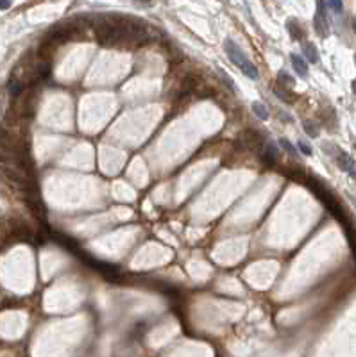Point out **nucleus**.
<instances>
[{"mask_svg": "<svg viewBox=\"0 0 356 357\" xmlns=\"http://www.w3.org/2000/svg\"><path fill=\"white\" fill-rule=\"evenodd\" d=\"M315 33L320 38H326L329 34V23H328V2H317V11H315Z\"/></svg>", "mask_w": 356, "mask_h": 357, "instance_id": "obj_2", "label": "nucleus"}, {"mask_svg": "<svg viewBox=\"0 0 356 357\" xmlns=\"http://www.w3.org/2000/svg\"><path fill=\"white\" fill-rule=\"evenodd\" d=\"M290 61H292V66H294V70L297 71V75H301V77H308V63L303 55L292 54L290 55Z\"/></svg>", "mask_w": 356, "mask_h": 357, "instance_id": "obj_4", "label": "nucleus"}, {"mask_svg": "<svg viewBox=\"0 0 356 357\" xmlns=\"http://www.w3.org/2000/svg\"><path fill=\"white\" fill-rule=\"evenodd\" d=\"M224 50H226V54H228L229 61L236 65L240 70L244 71L245 75L249 79H258V68L256 65L252 63V61L244 54V50L240 49L238 45L234 43L233 39H226V43H224Z\"/></svg>", "mask_w": 356, "mask_h": 357, "instance_id": "obj_1", "label": "nucleus"}, {"mask_svg": "<svg viewBox=\"0 0 356 357\" xmlns=\"http://www.w3.org/2000/svg\"><path fill=\"white\" fill-rule=\"evenodd\" d=\"M218 73H220V77H222V81H224V83H226V86H228V88H231V89H234L233 81H231V79H229L228 75H226V73H224V71L220 70V68H218Z\"/></svg>", "mask_w": 356, "mask_h": 357, "instance_id": "obj_15", "label": "nucleus"}, {"mask_svg": "<svg viewBox=\"0 0 356 357\" xmlns=\"http://www.w3.org/2000/svg\"><path fill=\"white\" fill-rule=\"evenodd\" d=\"M7 91H9V95H11L13 99H18L23 91V84L20 83L18 79L11 77L9 79V83H7Z\"/></svg>", "mask_w": 356, "mask_h": 357, "instance_id": "obj_7", "label": "nucleus"}, {"mask_svg": "<svg viewBox=\"0 0 356 357\" xmlns=\"http://www.w3.org/2000/svg\"><path fill=\"white\" fill-rule=\"evenodd\" d=\"M353 29H355V33H356V18L353 20Z\"/></svg>", "mask_w": 356, "mask_h": 357, "instance_id": "obj_18", "label": "nucleus"}, {"mask_svg": "<svg viewBox=\"0 0 356 357\" xmlns=\"http://www.w3.org/2000/svg\"><path fill=\"white\" fill-rule=\"evenodd\" d=\"M351 198V200H353V204H355V205H356V198L355 197H349Z\"/></svg>", "mask_w": 356, "mask_h": 357, "instance_id": "obj_19", "label": "nucleus"}, {"mask_svg": "<svg viewBox=\"0 0 356 357\" xmlns=\"http://www.w3.org/2000/svg\"><path fill=\"white\" fill-rule=\"evenodd\" d=\"M328 7H329V9H333L335 15H342L344 4H342V2H328Z\"/></svg>", "mask_w": 356, "mask_h": 357, "instance_id": "obj_13", "label": "nucleus"}, {"mask_svg": "<svg viewBox=\"0 0 356 357\" xmlns=\"http://www.w3.org/2000/svg\"><path fill=\"white\" fill-rule=\"evenodd\" d=\"M297 149H299L304 155H312V152H313L312 147H310L306 141H303V139H301V141H297Z\"/></svg>", "mask_w": 356, "mask_h": 357, "instance_id": "obj_12", "label": "nucleus"}, {"mask_svg": "<svg viewBox=\"0 0 356 357\" xmlns=\"http://www.w3.org/2000/svg\"><path fill=\"white\" fill-rule=\"evenodd\" d=\"M335 161H337V165H338V168L342 171H345V173H349L351 177H356V161L351 157L347 152H344V150H340L335 147Z\"/></svg>", "mask_w": 356, "mask_h": 357, "instance_id": "obj_3", "label": "nucleus"}, {"mask_svg": "<svg viewBox=\"0 0 356 357\" xmlns=\"http://www.w3.org/2000/svg\"><path fill=\"white\" fill-rule=\"evenodd\" d=\"M11 7V2H0V9L4 11V9H9Z\"/></svg>", "mask_w": 356, "mask_h": 357, "instance_id": "obj_16", "label": "nucleus"}, {"mask_svg": "<svg viewBox=\"0 0 356 357\" xmlns=\"http://www.w3.org/2000/svg\"><path fill=\"white\" fill-rule=\"evenodd\" d=\"M276 155H278V152H276V149H274V145H267L265 149H263L262 152V161L265 166H274L276 165Z\"/></svg>", "mask_w": 356, "mask_h": 357, "instance_id": "obj_5", "label": "nucleus"}, {"mask_svg": "<svg viewBox=\"0 0 356 357\" xmlns=\"http://www.w3.org/2000/svg\"><path fill=\"white\" fill-rule=\"evenodd\" d=\"M279 143H281V147H283L286 152H290V154H295V149L292 147V143H290L286 137H281V139H279Z\"/></svg>", "mask_w": 356, "mask_h": 357, "instance_id": "obj_14", "label": "nucleus"}, {"mask_svg": "<svg viewBox=\"0 0 356 357\" xmlns=\"http://www.w3.org/2000/svg\"><path fill=\"white\" fill-rule=\"evenodd\" d=\"M304 131H306V134L310 137H317L319 136V129H315V123L310 120L304 121Z\"/></svg>", "mask_w": 356, "mask_h": 357, "instance_id": "obj_11", "label": "nucleus"}, {"mask_svg": "<svg viewBox=\"0 0 356 357\" xmlns=\"http://www.w3.org/2000/svg\"><path fill=\"white\" fill-rule=\"evenodd\" d=\"M250 107H252L254 115H256L260 120H268V109L262 104V102H252Z\"/></svg>", "mask_w": 356, "mask_h": 357, "instance_id": "obj_9", "label": "nucleus"}, {"mask_svg": "<svg viewBox=\"0 0 356 357\" xmlns=\"http://www.w3.org/2000/svg\"><path fill=\"white\" fill-rule=\"evenodd\" d=\"M351 88H353V93L356 95V79L353 81V84H351Z\"/></svg>", "mask_w": 356, "mask_h": 357, "instance_id": "obj_17", "label": "nucleus"}, {"mask_svg": "<svg viewBox=\"0 0 356 357\" xmlns=\"http://www.w3.org/2000/svg\"><path fill=\"white\" fill-rule=\"evenodd\" d=\"M303 55H304L306 61H310V63H317L319 61V50L315 49V45L308 43V41L303 43Z\"/></svg>", "mask_w": 356, "mask_h": 357, "instance_id": "obj_6", "label": "nucleus"}, {"mask_svg": "<svg viewBox=\"0 0 356 357\" xmlns=\"http://www.w3.org/2000/svg\"><path fill=\"white\" fill-rule=\"evenodd\" d=\"M286 29H288V33H290V36H292V39H295V41L303 38V34H304V33H301V29L297 27V22H295V20H288V23H286Z\"/></svg>", "mask_w": 356, "mask_h": 357, "instance_id": "obj_10", "label": "nucleus"}, {"mask_svg": "<svg viewBox=\"0 0 356 357\" xmlns=\"http://www.w3.org/2000/svg\"><path fill=\"white\" fill-rule=\"evenodd\" d=\"M278 84L279 86H283V88H294L295 84V79L292 77V75H288L286 71H279L278 73Z\"/></svg>", "mask_w": 356, "mask_h": 357, "instance_id": "obj_8", "label": "nucleus"}, {"mask_svg": "<svg viewBox=\"0 0 356 357\" xmlns=\"http://www.w3.org/2000/svg\"><path fill=\"white\" fill-rule=\"evenodd\" d=\"M355 61H356V57H355Z\"/></svg>", "mask_w": 356, "mask_h": 357, "instance_id": "obj_20", "label": "nucleus"}]
</instances>
